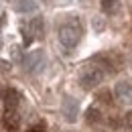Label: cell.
I'll return each mask as SVG.
<instances>
[{"label": "cell", "mask_w": 132, "mask_h": 132, "mask_svg": "<svg viewBox=\"0 0 132 132\" xmlns=\"http://www.w3.org/2000/svg\"><path fill=\"white\" fill-rule=\"evenodd\" d=\"M2 102L6 106V110H14L18 104H20V94H18L14 87H2Z\"/></svg>", "instance_id": "5b68a950"}, {"label": "cell", "mask_w": 132, "mask_h": 132, "mask_svg": "<svg viewBox=\"0 0 132 132\" xmlns=\"http://www.w3.org/2000/svg\"><path fill=\"white\" fill-rule=\"evenodd\" d=\"M45 65V57H43V51H33L27 55L24 59V69L31 71V73H39Z\"/></svg>", "instance_id": "277c9868"}, {"label": "cell", "mask_w": 132, "mask_h": 132, "mask_svg": "<svg viewBox=\"0 0 132 132\" xmlns=\"http://www.w3.org/2000/svg\"><path fill=\"white\" fill-rule=\"evenodd\" d=\"M45 33V24H43V16H37L29 22V31H24V35H29L31 39H41Z\"/></svg>", "instance_id": "52a82bcc"}, {"label": "cell", "mask_w": 132, "mask_h": 132, "mask_svg": "<svg viewBox=\"0 0 132 132\" xmlns=\"http://www.w3.org/2000/svg\"><path fill=\"white\" fill-rule=\"evenodd\" d=\"M57 37H59V43L67 47V49H71V47H75L77 43H79V39H81V29L77 27V24H63V27H59V31H57Z\"/></svg>", "instance_id": "6da1fadb"}, {"label": "cell", "mask_w": 132, "mask_h": 132, "mask_svg": "<svg viewBox=\"0 0 132 132\" xmlns=\"http://www.w3.org/2000/svg\"><path fill=\"white\" fill-rule=\"evenodd\" d=\"M104 79V71L100 69L98 65H92L85 67L81 73H79V85H81L83 89H94V87H98L100 83Z\"/></svg>", "instance_id": "7a4b0ae2"}, {"label": "cell", "mask_w": 132, "mask_h": 132, "mask_svg": "<svg viewBox=\"0 0 132 132\" xmlns=\"http://www.w3.org/2000/svg\"><path fill=\"white\" fill-rule=\"evenodd\" d=\"M2 124L8 132H16L20 128V116L16 114V110H6V114L2 116Z\"/></svg>", "instance_id": "8992f818"}, {"label": "cell", "mask_w": 132, "mask_h": 132, "mask_svg": "<svg viewBox=\"0 0 132 132\" xmlns=\"http://www.w3.org/2000/svg\"><path fill=\"white\" fill-rule=\"evenodd\" d=\"M100 4H102V10L106 14H116L120 8V0H100Z\"/></svg>", "instance_id": "9c48e42d"}, {"label": "cell", "mask_w": 132, "mask_h": 132, "mask_svg": "<svg viewBox=\"0 0 132 132\" xmlns=\"http://www.w3.org/2000/svg\"><path fill=\"white\" fill-rule=\"evenodd\" d=\"M10 69V63H6V61H0V71H8Z\"/></svg>", "instance_id": "2e32d148"}, {"label": "cell", "mask_w": 132, "mask_h": 132, "mask_svg": "<svg viewBox=\"0 0 132 132\" xmlns=\"http://www.w3.org/2000/svg\"><path fill=\"white\" fill-rule=\"evenodd\" d=\"M0 49H2V41H0Z\"/></svg>", "instance_id": "ac0fdd59"}, {"label": "cell", "mask_w": 132, "mask_h": 132, "mask_svg": "<svg viewBox=\"0 0 132 132\" xmlns=\"http://www.w3.org/2000/svg\"><path fill=\"white\" fill-rule=\"evenodd\" d=\"M10 53H12V59H14V61H18V59H20V49H18V47H12V49H10Z\"/></svg>", "instance_id": "9a60e30c"}, {"label": "cell", "mask_w": 132, "mask_h": 132, "mask_svg": "<svg viewBox=\"0 0 132 132\" xmlns=\"http://www.w3.org/2000/svg\"><path fill=\"white\" fill-rule=\"evenodd\" d=\"M85 120H87L89 124H96V122H100V120H102L100 110H98V108H89V110L85 112Z\"/></svg>", "instance_id": "7c38bea8"}, {"label": "cell", "mask_w": 132, "mask_h": 132, "mask_svg": "<svg viewBox=\"0 0 132 132\" xmlns=\"http://www.w3.org/2000/svg\"><path fill=\"white\" fill-rule=\"evenodd\" d=\"M16 10L27 14V12H35L37 10V2L35 0H18L16 2Z\"/></svg>", "instance_id": "30bf717a"}, {"label": "cell", "mask_w": 132, "mask_h": 132, "mask_svg": "<svg viewBox=\"0 0 132 132\" xmlns=\"http://www.w3.org/2000/svg\"><path fill=\"white\" fill-rule=\"evenodd\" d=\"M124 126H128V128H132V110H130V112H126V114H124Z\"/></svg>", "instance_id": "5bb4252c"}, {"label": "cell", "mask_w": 132, "mask_h": 132, "mask_svg": "<svg viewBox=\"0 0 132 132\" xmlns=\"http://www.w3.org/2000/svg\"><path fill=\"white\" fill-rule=\"evenodd\" d=\"M63 116H65L67 122H75V118H77V100L73 98L63 100Z\"/></svg>", "instance_id": "ba28073f"}, {"label": "cell", "mask_w": 132, "mask_h": 132, "mask_svg": "<svg viewBox=\"0 0 132 132\" xmlns=\"http://www.w3.org/2000/svg\"><path fill=\"white\" fill-rule=\"evenodd\" d=\"M104 27H106V24H104V18L102 16L94 18V29H96V31H104Z\"/></svg>", "instance_id": "4fadbf2b"}, {"label": "cell", "mask_w": 132, "mask_h": 132, "mask_svg": "<svg viewBox=\"0 0 132 132\" xmlns=\"http://www.w3.org/2000/svg\"><path fill=\"white\" fill-rule=\"evenodd\" d=\"M96 100H98L100 104L110 106V104H112V92H108V89H100L98 94H96Z\"/></svg>", "instance_id": "8fae6325"}, {"label": "cell", "mask_w": 132, "mask_h": 132, "mask_svg": "<svg viewBox=\"0 0 132 132\" xmlns=\"http://www.w3.org/2000/svg\"><path fill=\"white\" fill-rule=\"evenodd\" d=\"M114 96L120 104H126V106L132 104V81H128V79L118 81L114 87Z\"/></svg>", "instance_id": "3957f363"}, {"label": "cell", "mask_w": 132, "mask_h": 132, "mask_svg": "<svg viewBox=\"0 0 132 132\" xmlns=\"http://www.w3.org/2000/svg\"><path fill=\"white\" fill-rule=\"evenodd\" d=\"M29 132H45V130H43L41 126H35V128H31V130H29Z\"/></svg>", "instance_id": "e0dca14e"}]
</instances>
